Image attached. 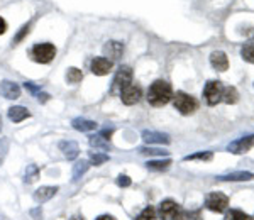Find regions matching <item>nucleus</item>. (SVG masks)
<instances>
[{
	"label": "nucleus",
	"instance_id": "obj_1",
	"mask_svg": "<svg viewBox=\"0 0 254 220\" xmlns=\"http://www.w3.org/2000/svg\"><path fill=\"white\" fill-rule=\"evenodd\" d=\"M171 99H173V88L165 80H156L147 90V102L154 107L166 105Z\"/></svg>",
	"mask_w": 254,
	"mask_h": 220
},
{
	"label": "nucleus",
	"instance_id": "obj_2",
	"mask_svg": "<svg viewBox=\"0 0 254 220\" xmlns=\"http://www.w3.org/2000/svg\"><path fill=\"white\" fill-rule=\"evenodd\" d=\"M173 105L180 113H183V115H190V113H193L196 107H198V104H196V100L193 97L188 95L185 92H176V95L173 97Z\"/></svg>",
	"mask_w": 254,
	"mask_h": 220
},
{
	"label": "nucleus",
	"instance_id": "obj_3",
	"mask_svg": "<svg viewBox=\"0 0 254 220\" xmlns=\"http://www.w3.org/2000/svg\"><path fill=\"white\" fill-rule=\"evenodd\" d=\"M56 56V48L49 43H41L32 48V58L38 63H49Z\"/></svg>",
	"mask_w": 254,
	"mask_h": 220
},
{
	"label": "nucleus",
	"instance_id": "obj_4",
	"mask_svg": "<svg viewBox=\"0 0 254 220\" xmlns=\"http://www.w3.org/2000/svg\"><path fill=\"white\" fill-rule=\"evenodd\" d=\"M130 81H132V70H130L129 66H121L116 73V76H114V81H112V92L116 93L119 92L121 93L127 85H130Z\"/></svg>",
	"mask_w": 254,
	"mask_h": 220
},
{
	"label": "nucleus",
	"instance_id": "obj_5",
	"mask_svg": "<svg viewBox=\"0 0 254 220\" xmlns=\"http://www.w3.org/2000/svg\"><path fill=\"white\" fill-rule=\"evenodd\" d=\"M222 83L220 81H208L205 85V88H203V97H205V102L208 105H217L220 100H222Z\"/></svg>",
	"mask_w": 254,
	"mask_h": 220
},
{
	"label": "nucleus",
	"instance_id": "obj_6",
	"mask_svg": "<svg viewBox=\"0 0 254 220\" xmlns=\"http://www.w3.org/2000/svg\"><path fill=\"white\" fill-rule=\"evenodd\" d=\"M205 207L208 210L212 212H225L229 207V198L225 197L224 193H219V191H215V193H210L207 195V200H205Z\"/></svg>",
	"mask_w": 254,
	"mask_h": 220
},
{
	"label": "nucleus",
	"instance_id": "obj_7",
	"mask_svg": "<svg viewBox=\"0 0 254 220\" xmlns=\"http://www.w3.org/2000/svg\"><path fill=\"white\" fill-rule=\"evenodd\" d=\"M121 100L124 102L126 105H134V104H137L139 100H141V97H142V90H141V87H137V85H127V87L122 90L121 93Z\"/></svg>",
	"mask_w": 254,
	"mask_h": 220
},
{
	"label": "nucleus",
	"instance_id": "obj_8",
	"mask_svg": "<svg viewBox=\"0 0 254 220\" xmlns=\"http://www.w3.org/2000/svg\"><path fill=\"white\" fill-rule=\"evenodd\" d=\"M253 148H254V136H246L234 142H231L227 151H231L232 154H243V153H248V151Z\"/></svg>",
	"mask_w": 254,
	"mask_h": 220
},
{
	"label": "nucleus",
	"instance_id": "obj_9",
	"mask_svg": "<svg viewBox=\"0 0 254 220\" xmlns=\"http://www.w3.org/2000/svg\"><path fill=\"white\" fill-rule=\"evenodd\" d=\"M114 130L112 129H104L100 134H95V136H90V146L92 148H97V149H109L110 148V136H112Z\"/></svg>",
	"mask_w": 254,
	"mask_h": 220
},
{
	"label": "nucleus",
	"instance_id": "obj_10",
	"mask_svg": "<svg viewBox=\"0 0 254 220\" xmlns=\"http://www.w3.org/2000/svg\"><path fill=\"white\" fill-rule=\"evenodd\" d=\"M0 95L3 99H9V100H15L20 97V87L14 81H9V80H3L0 81Z\"/></svg>",
	"mask_w": 254,
	"mask_h": 220
},
{
	"label": "nucleus",
	"instance_id": "obj_11",
	"mask_svg": "<svg viewBox=\"0 0 254 220\" xmlns=\"http://www.w3.org/2000/svg\"><path fill=\"white\" fill-rule=\"evenodd\" d=\"M114 63L107 58H104V56H100V58H95L92 61V73L93 75H98V76H104L107 75V73L112 70Z\"/></svg>",
	"mask_w": 254,
	"mask_h": 220
},
{
	"label": "nucleus",
	"instance_id": "obj_12",
	"mask_svg": "<svg viewBox=\"0 0 254 220\" xmlns=\"http://www.w3.org/2000/svg\"><path fill=\"white\" fill-rule=\"evenodd\" d=\"M142 141L147 144H170V136L156 130H144L142 132Z\"/></svg>",
	"mask_w": 254,
	"mask_h": 220
},
{
	"label": "nucleus",
	"instance_id": "obj_13",
	"mask_svg": "<svg viewBox=\"0 0 254 220\" xmlns=\"http://www.w3.org/2000/svg\"><path fill=\"white\" fill-rule=\"evenodd\" d=\"M178 210H180L178 203L173 200H165V202L159 203V217L163 220H173V217Z\"/></svg>",
	"mask_w": 254,
	"mask_h": 220
},
{
	"label": "nucleus",
	"instance_id": "obj_14",
	"mask_svg": "<svg viewBox=\"0 0 254 220\" xmlns=\"http://www.w3.org/2000/svg\"><path fill=\"white\" fill-rule=\"evenodd\" d=\"M122 53H124V46L117 41H110L104 46V55L107 56V59L114 61V59H121Z\"/></svg>",
	"mask_w": 254,
	"mask_h": 220
},
{
	"label": "nucleus",
	"instance_id": "obj_15",
	"mask_svg": "<svg viewBox=\"0 0 254 220\" xmlns=\"http://www.w3.org/2000/svg\"><path fill=\"white\" fill-rule=\"evenodd\" d=\"M56 191H58V186H41V188L34 191V202L44 203V202L51 200L56 195Z\"/></svg>",
	"mask_w": 254,
	"mask_h": 220
},
{
	"label": "nucleus",
	"instance_id": "obj_16",
	"mask_svg": "<svg viewBox=\"0 0 254 220\" xmlns=\"http://www.w3.org/2000/svg\"><path fill=\"white\" fill-rule=\"evenodd\" d=\"M210 63L217 71H225L229 68V59L222 51H214L210 55Z\"/></svg>",
	"mask_w": 254,
	"mask_h": 220
},
{
	"label": "nucleus",
	"instance_id": "obj_17",
	"mask_svg": "<svg viewBox=\"0 0 254 220\" xmlns=\"http://www.w3.org/2000/svg\"><path fill=\"white\" fill-rule=\"evenodd\" d=\"M60 149L63 151V154L68 158V160H76L80 154V148L75 141H61Z\"/></svg>",
	"mask_w": 254,
	"mask_h": 220
},
{
	"label": "nucleus",
	"instance_id": "obj_18",
	"mask_svg": "<svg viewBox=\"0 0 254 220\" xmlns=\"http://www.w3.org/2000/svg\"><path fill=\"white\" fill-rule=\"evenodd\" d=\"M71 125H73V129L81 130V132H92V130L98 129V124H97L95 120H88V119H83V117L73 119Z\"/></svg>",
	"mask_w": 254,
	"mask_h": 220
},
{
	"label": "nucleus",
	"instance_id": "obj_19",
	"mask_svg": "<svg viewBox=\"0 0 254 220\" xmlns=\"http://www.w3.org/2000/svg\"><path fill=\"white\" fill-rule=\"evenodd\" d=\"M253 178H254V174L249 173V171H237V173L222 174V176H219L217 180H220V181H251Z\"/></svg>",
	"mask_w": 254,
	"mask_h": 220
},
{
	"label": "nucleus",
	"instance_id": "obj_20",
	"mask_svg": "<svg viewBox=\"0 0 254 220\" xmlns=\"http://www.w3.org/2000/svg\"><path fill=\"white\" fill-rule=\"evenodd\" d=\"M29 117V112H27V109L20 107V105H15V107H10L9 109V119L12 122H22L24 119H27Z\"/></svg>",
	"mask_w": 254,
	"mask_h": 220
},
{
	"label": "nucleus",
	"instance_id": "obj_21",
	"mask_svg": "<svg viewBox=\"0 0 254 220\" xmlns=\"http://www.w3.org/2000/svg\"><path fill=\"white\" fill-rule=\"evenodd\" d=\"M90 168V163L81 160V161H76L75 166H73V181H78L81 176H83L85 173H87V169Z\"/></svg>",
	"mask_w": 254,
	"mask_h": 220
},
{
	"label": "nucleus",
	"instance_id": "obj_22",
	"mask_svg": "<svg viewBox=\"0 0 254 220\" xmlns=\"http://www.w3.org/2000/svg\"><path fill=\"white\" fill-rule=\"evenodd\" d=\"M239 100V93H237V90L234 87H225L222 90V102H225V104H236V102Z\"/></svg>",
	"mask_w": 254,
	"mask_h": 220
},
{
	"label": "nucleus",
	"instance_id": "obj_23",
	"mask_svg": "<svg viewBox=\"0 0 254 220\" xmlns=\"http://www.w3.org/2000/svg\"><path fill=\"white\" fill-rule=\"evenodd\" d=\"M170 165H171V160H163V161H147V163H146L147 169H151V171H165V169L170 168Z\"/></svg>",
	"mask_w": 254,
	"mask_h": 220
},
{
	"label": "nucleus",
	"instance_id": "obj_24",
	"mask_svg": "<svg viewBox=\"0 0 254 220\" xmlns=\"http://www.w3.org/2000/svg\"><path fill=\"white\" fill-rule=\"evenodd\" d=\"M224 220H253V219L249 217L248 214H244L243 210H236V209H232V210H229L227 214H225Z\"/></svg>",
	"mask_w": 254,
	"mask_h": 220
},
{
	"label": "nucleus",
	"instance_id": "obj_25",
	"mask_svg": "<svg viewBox=\"0 0 254 220\" xmlns=\"http://www.w3.org/2000/svg\"><path fill=\"white\" fill-rule=\"evenodd\" d=\"M81 78H83V75H81V71L78 68H69L66 71V81L68 83H80Z\"/></svg>",
	"mask_w": 254,
	"mask_h": 220
},
{
	"label": "nucleus",
	"instance_id": "obj_26",
	"mask_svg": "<svg viewBox=\"0 0 254 220\" xmlns=\"http://www.w3.org/2000/svg\"><path fill=\"white\" fill-rule=\"evenodd\" d=\"M196 219H198V214H196V212H188V210H182V209L176 212V215L173 217V220H196Z\"/></svg>",
	"mask_w": 254,
	"mask_h": 220
},
{
	"label": "nucleus",
	"instance_id": "obj_27",
	"mask_svg": "<svg viewBox=\"0 0 254 220\" xmlns=\"http://www.w3.org/2000/svg\"><path fill=\"white\" fill-rule=\"evenodd\" d=\"M241 56H243L244 61L254 64V44H246L243 50H241Z\"/></svg>",
	"mask_w": 254,
	"mask_h": 220
},
{
	"label": "nucleus",
	"instance_id": "obj_28",
	"mask_svg": "<svg viewBox=\"0 0 254 220\" xmlns=\"http://www.w3.org/2000/svg\"><path fill=\"white\" fill-rule=\"evenodd\" d=\"M107 161H109V154H102V153L90 154V165H93V166H100Z\"/></svg>",
	"mask_w": 254,
	"mask_h": 220
},
{
	"label": "nucleus",
	"instance_id": "obj_29",
	"mask_svg": "<svg viewBox=\"0 0 254 220\" xmlns=\"http://www.w3.org/2000/svg\"><path fill=\"white\" fill-rule=\"evenodd\" d=\"M214 158V154L210 151H205V153H195L190 154V156H185V161H195V160H202V161H210Z\"/></svg>",
	"mask_w": 254,
	"mask_h": 220
},
{
	"label": "nucleus",
	"instance_id": "obj_30",
	"mask_svg": "<svg viewBox=\"0 0 254 220\" xmlns=\"http://www.w3.org/2000/svg\"><path fill=\"white\" fill-rule=\"evenodd\" d=\"M38 173H39V169H38V166L36 165H29L27 166V169H26V176H24V181L26 183H32L38 178Z\"/></svg>",
	"mask_w": 254,
	"mask_h": 220
},
{
	"label": "nucleus",
	"instance_id": "obj_31",
	"mask_svg": "<svg viewBox=\"0 0 254 220\" xmlns=\"http://www.w3.org/2000/svg\"><path fill=\"white\" fill-rule=\"evenodd\" d=\"M154 215H156V212H154L153 207H146L136 220H154Z\"/></svg>",
	"mask_w": 254,
	"mask_h": 220
},
{
	"label": "nucleus",
	"instance_id": "obj_32",
	"mask_svg": "<svg viewBox=\"0 0 254 220\" xmlns=\"http://www.w3.org/2000/svg\"><path fill=\"white\" fill-rule=\"evenodd\" d=\"M7 151H9V139H7V137H2V139H0V165H2L3 160H5Z\"/></svg>",
	"mask_w": 254,
	"mask_h": 220
},
{
	"label": "nucleus",
	"instance_id": "obj_33",
	"mask_svg": "<svg viewBox=\"0 0 254 220\" xmlns=\"http://www.w3.org/2000/svg\"><path fill=\"white\" fill-rule=\"evenodd\" d=\"M142 154H149V156H168V151L161 149H141Z\"/></svg>",
	"mask_w": 254,
	"mask_h": 220
},
{
	"label": "nucleus",
	"instance_id": "obj_34",
	"mask_svg": "<svg viewBox=\"0 0 254 220\" xmlns=\"http://www.w3.org/2000/svg\"><path fill=\"white\" fill-rule=\"evenodd\" d=\"M117 185L122 186V188H127V186L130 185V178L126 176V174H121V176L117 178Z\"/></svg>",
	"mask_w": 254,
	"mask_h": 220
},
{
	"label": "nucleus",
	"instance_id": "obj_35",
	"mask_svg": "<svg viewBox=\"0 0 254 220\" xmlns=\"http://www.w3.org/2000/svg\"><path fill=\"white\" fill-rule=\"evenodd\" d=\"M27 32H29V26H24V27H22V29H20V32H19V34H17V36H15V39H14V44H17V43H19V41H20V39H22V38H24V36H26V34H27Z\"/></svg>",
	"mask_w": 254,
	"mask_h": 220
},
{
	"label": "nucleus",
	"instance_id": "obj_36",
	"mask_svg": "<svg viewBox=\"0 0 254 220\" xmlns=\"http://www.w3.org/2000/svg\"><path fill=\"white\" fill-rule=\"evenodd\" d=\"M36 97H38V100L41 102V104H44V102L49 100V95H48V93H44V92H39Z\"/></svg>",
	"mask_w": 254,
	"mask_h": 220
},
{
	"label": "nucleus",
	"instance_id": "obj_37",
	"mask_svg": "<svg viewBox=\"0 0 254 220\" xmlns=\"http://www.w3.org/2000/svg\"><path fill=\"white\" fill-rule=\"evenodd\" d=\"M5 31H7V22L2 17H0V34H3Z\"/></svg>",
	"mask_w": 254,
	"mask_h": 220
},
{
	"label": "nucleus",
	"instance_id": "obj_38",
	"mask_svg": "<svg viewBox=\"0 0 254 220\" xmlns=\"http://www.w3.org/2000/svg\"><path fill=\"white\" fill-rule=\"evenodd\" d=\"M95 220H116L112 217V215H100L98 219H95Z\"/></svg>",
	"mask_w": 254,
	"mask_h": 220
},
{
	"label": "nucleus",
	"instance_id": "obj_39",
	"mask_svg": "<svg viewBox=\"0 0 254 220\" xmlns=\"http://www.w3.org/2000/svg\"><path fill=\"white\" fill-rule=\"evenodd\" d=\"M71 220H83V219H80V217H73Z\"/></svg>",
	"mask_w": 254,
	"mask_h": 220
},
{
	"label": "nucleus",
	"instance_id": "obj_40",
	"mask_svg": "<svg viewBox=\"0 0 254 220\" xmlns=\"http://www.w3.org/2000/svg\"><path fill=\"white\" fill-rule=\"evenodd\" d=\"M0 130H2V117H0Z\"/></svg>",
	"mask_w": 254,
	"mask_h": 220
}]
</instances>
